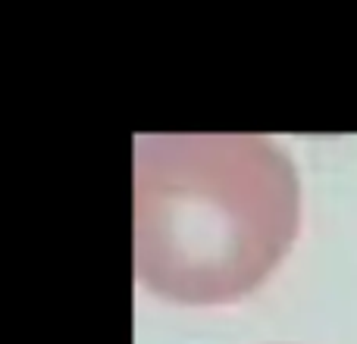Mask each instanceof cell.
I'll return each mask as SVG.
<instances>
[{"label":"cell","instance_id":"6da1fadb","mask_svg":"<svg viewBox=\"0 0 357 344\" xmlns=\"http://www.w3.org/2000/svg\"><path fill=\"white\" fill-rule=\"evenodd\" d=\"M298 172L264 135L135 138V272L178 304L254 291L298 232Z\"/></svg>","mask_w":357,"mask_h":344}]
</instances>
